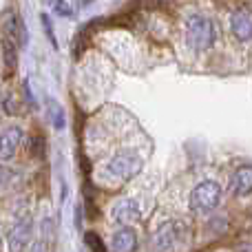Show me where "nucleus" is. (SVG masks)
Returning <instances> with one entry per match:
<instances>
[{"label":"nucleus","mask_w":252,"mask_h":252,"mask_svg":"<svg viewBox=\"0 0 252 252\" xmlns=\"http://www.w3.org/2000/svg\"><path fill=\"white\" fill-rule=\"evenodd\" d=\"M186 40L195 51H206L215 42V27L206 16H190L186 20Z\"/></svg>","instance_id":"1"},{"label":"nucleus","mask_w":252,"mask_h":252,"mask_svg":"<svg viewBox=\"0 0 252 252\" xmlns=\"http://www.w3.org/2000/svg\"><path fill=\"white\" fill-rule=\"evenodd\" d=\"M219 201H221V186L217 182H201L190 192V210L197 215L215 210Z\"/></svg>","instance_id":"2"},{"label":"nucleus","mask_w":252,"mask_h":252,"mask_svg":"<svg viewBox=\"0 0 252 252\" xmlns=\"http://www.w3.org/2000/svg\"><path fill=\"white\" fill-rule=\"evenodd\" d=\"M106 170H109L111 177H118V179H122V182H128V179H133L135 175L142 170V159H139L137 155H133V153L124 151V153H118V155L109 161Z\"/></svg>","instance_id":"3"},{"label":"nucleus","mask_w":252,"mask_h":252,"mask_svg":"<svg viewBox=\"0 0 252 252\" xmlns=\"http://www.w3.org/2000/svg\"><path fill=\"white\" fill-rule=\"evenodd\" d=\"M184 239V226L177 221L164 223L155 235V248L159 250H173L177 248V244Z\"/></svg>","instance_id":"4"},{"label":"nucleus","mask_w":252,"mask_h":252,"mask_svg":"<svg viewBox=\"0 0 252 252\" xmlns=\"http://www.w3.org/2000/svg\"><path fill=\"white\" fill-rule=\"evenodd\" d=\"M230 29L235 33V38L241 40V42L252 40V11H248V9H237L230 18Z\"/></svg>","instance_id":"5"},{"label":"nucleus","mask_w":252,"mask_h":252,"mask_svg":"<svg viewBox=\"0 0 252 252\" xmlns=\"http://www.w3.org/2000/svg\"><path fill=\"white\" fill-rule=\"evenodd\" d=\"M139 217H142V208H139V204L135 199H122L113 208V221L122 223V226L135 223Z\"/></svg>","instance_id":"6"},{"label":"nucleus","mask_w":252,"mask_h":252,"mask_svg":"<svg viewBox=\"0 0 252 252\" xmlns=\"http://www.w3.org/2000/svg\"><path fill=\"white\" fill-rule=\"evenodd\" d=\"M22 139V130L18 126H9L0 133V159H9V157L16 155L18 146H20Z\"/></svg>","instance_id":"7"},{"label":"nucleus","mask_w":252,"mask_h":252,"mask_svg":"<svg viewBox=\"0 0 252 252\" xmlns=\"http://www.w3.org/2000/svg\"><path fill=\"white\" fill-rule=\"evenodd\" d=\"M230 190L235 197H246L252 192V166H241L230 179Z\"/></svg>","instance_id":"8"},{"label":"nucleus","mask_w":252,"mask_h":252,"mask_svg":"<svg viewBox=\"0 0 252 252\" xmlns=\"http://www.w3.org/2000/svg\"><path fill=\"white\" fill-rule=\"evenodd\" d=\"M31 239V219H20L9 232V248L11 250H25Z\"/></svg>","instance_id":"9"},{"label":"nucleus","mask_w":252,"mask_h":252,"mask_svg":"<svg viewBox=\"0 0 252 252\" xmlns=\"http://www.w3.org/2000/svg\"><path fill=\"white\" fill-rule=\"evenodd\" d=\"M4 31H7V38H11L13 42L18 44V47H22V44H27V33H25V25H22L20 16H18L16 11H9L4 13Z\"/></svg>","instance_id":"10"},{"label":"nucleus","mask_w":252,"mask_h":252,"mask_svg":"<svg viewBox=\"0 0 252 252\" xmlns=\"http://www.w3.org/2000/svg\"><path fill=\"white\" fill-rule=\"evenodd\" d=\"M135 248H137V235H135L133 228L124 226V228H120V230L113 235V250L130 252Z\"/></svg>","instance_id":"11"},{"label":"nucleus","mask_w":252,"mask_h":252,"mask_svg":"<svg viewBox=\"0 0 252 252\" xmlns=\"http://www.w3.org/2000/svg\"><path fill=\"white\" fill-rule=\"evenodd\" d=\"M47 106H49V118H51L53 128L60 130L62 126H64V111H62V106L58 104L56 100H51V97L47 100Z\"/></svg>","instance_id":"12"},{"label":"nucleus","mask_w":252,"mask_h":252,"mask_svg":"<svg viewBox=\"0 0 252 252\" xmlns=\"http://www.w3.org/2000/svg\"><path fill=\"white\" fill-rule=\"evenodd\" d=\"M16 47H18V44L13 42L11 38H4L2 40V56H4V62H7L9 69H16V62H18Z\"/></svg>","instance_id":"13"},{"label":"nucleus","mask_w":252,"mask_h":252,"mask_svg":"<svg viewBox=\"0 0 252 252\" xmlns=\"http://www.w3.org/2000/svg\"><path fill=\"white\" fill-rule=\"evenodd\" d=\"M84 241H87V246H89V248H91V250H100V252H104L106 248H104V244H102V241L100 239H97V235H95V232H87V235H84Z\"/></svg>","instance_id":"14"},{"label":"nucleus","mask_w":252,"mask_h":252,"mask_svg":"<svg viewBox=\"0 0 252 252\" xmlns=\"http://www.w3.org/2000/svg\"><path fill=\"white\" fill-rule=\"evenodd\" d=\"M42 25H44V31L49 33V40H51V44H53V47H58V40H56V35H53V27H51V18L42 16Z\"/></svg>","instance_id":"15"},{"label":"nucleus","mask_w":252,"mask_h":252,"mask_svg":"<svg viewBox=\"0 0 252 252\" xmlns=\"http://www.w3.org/2000/svg\"><path fill=\"white\" fill-rule=\"evenodd\" d=\"M0 175H2V173H0Z\"/></svg>","instance_id":"16"}]
</instances>
